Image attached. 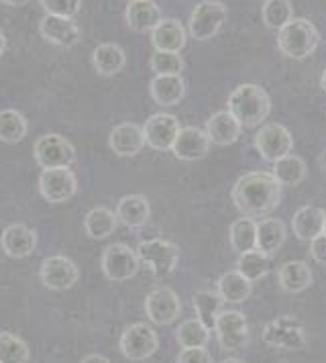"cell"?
Masks as SVG:
<instances>
[{
	"label": "cell",
	"mask_w": 326,
	"mask_h": 363,
	"mask_svg": "<svg viewBox=\"0 0 326 363\" xmlns=\"http://www.w3.org/2000/svg\"><path fill=\"white\" fill-rule=\"evenodd\" d=\"M230 199L249 218L271 215L281 202V184L271 172H249L235 182Z\"/></svg>",
	"instance_id": "obj_1"
},
{
	"label": "cell",
	"mask_w": 326,
	"mask_h": 363,
	"mask_svg": "<svg viewBox=\"0 0 326 363\" xmlns=\"http://www.w3.org/2000/svg\"><path fill=\"white\" fill-rule=\"evenodd\" d=\"M227 102V111L244 129L259 127L271 113V99L257 84H241L228 94Z\"/></svg>",
	"instance_id": "obj_2"
},
{
	"label": "cell",
	"mask_w": 326,
	"mask_h": 363,
	"mask_svg": "<svg viewBox=\"0 0 326 363\" xmlns=\"http://www.w3.org/2000/svg\"><path fill=\"white\" fill-rule=\"evenodd\" d=\"M320 43V33L308 18H292L277 31V50L286 57L302 62L310 57Z\"/></svg>",
	"instance_id": "obj_3"
},
{
	"label": "cell",
	"mask_w": 326,
	"mask_h": 363,
	"mask_svg": "<svg viewBox=\"0 0 326 363\" xmlns=\"http://www.w3.org/2000/svg\"><path fill=\"white\" fill-rule=\"evenodd\" d=\"M227 6L218 0H202L194 6L188 21V35L194 41H208L216 37L227 23Z\"/></svg>",
	"instance_id": "obj_4"
},
{
	"label": "cell",
	"mask_w": 326,
	"mask_h": 363,
	"mask_svg": "<svg viewBox=\"0 0 326 363\" xmlns=\"http://www.w3.org/2000/svg\"><path fill=\"white\" fill-rule=\"evenodd\" d=\"M137 255H139L141 264H145L155 278H165L178 265L179 247L165 239H149V241L139 243Z\"/></svg>",
	"instance_id": "obj_5"
},
{
	"label": "cell",
	"mask_w": 326,
	"mask_h": 363,
	"mask_svg": "<svg viewBox=\"0 0 326 363\" xmlns=\"http://www.w3.org/2000/svg\"><path fill=\"white\" fill-rule=\"evenodd\" d=\"M263 343L286 351H300L306 347V330L296 316H277L265 325Z\"/></svg>",
	"instance_id": "obj_6"
},
{
	"label": "cell",
	"mask_w": 326,
	"mask_h": 363,
	"mask_svg": "<svg viewBox=\"0 0 326 363\" xmlns=\"http://www.w3.org/2000/svg\"><path fill=\"white\" fill-rule=\"evenodd\" d=\"M33 155L37 164L43 169L51 167H69L76 162V147L65 139L64 135L57 133H47L41 135L35 145H33Z\"/></svg>",
	"instance_id": "obj_7"
},
{
	"label": "cell",
	"mask_w": 326,
	"mask_h": 363,
	"mask_svg": "<svg viewBox=\"0 0 326 363\" xmlns=\"http://www.w3.org/2000/svg\"><path fill=\"white\" fill-rule=\"evenodd\" d=\"M157 349V333L147 323H135L120 335V353L130 362H145Z\"/></svg>",
	"instance_id": "obj_8"
},
{
	"label": "cell",
	"mask_w": 326,
	"mask_h": 363,
	"mask_svg": "<svg viewBox=\"0 0 326 363\" xmlns=\"http://www.w3.org/2000/svg\"><path fill=\"white\" fill-rule=\"evenodd\" d=\"M141 267V259L137 251L127 247L125 243L108 245L102 253V272L108 280L127 281L137 276Z\"/></svg>",
	"instance_id": "obj_9"
},
{
	"label": "cell",
	"mask_w": 326,
	"mask_h": 363,
	"mask_svg": "<svg viewBox=\"0 0 326 363\" xmlns=\"http://www.w3.org/2000/svg\"><path fill=\"white\" fill-rule=\"evenodd\" d=\"M255 149L265 162H277L286 155H290L293 149V137L283 125L267 123L255 135Z\"/></svg>",
	"instance_id": "obj_10"
},
{
	"label": "cell",
	"mask_w": 326,
	"mask_h": 363,
	"mask_svg": "<svg viewBox=\"0 0 326 363\" xmlns=\"http://www.w3.org/2000/svg\"><path fill=\"white\" fill-rule=\"evenodd\" d=\"M39 192L43 200H47L51 204H60V202L74 199V194L78 192L76 174L69 167L43 169L39 176Z\"/></svg>",
	"instance_id": "obj_11"
},
{
	"label": "cell",
	"mask_w": 326,
	"mask_h": 363,
	"mask_svg": "<svg viewBox=\"0 0 326 363\" xmlns=\"http://www.w3.org/2000/svg\"><path fill=\"white\" fill-rule=\"evenodd\" d=\"M218 345L227 351H239L249 343V323L239 311H223L214 323Z\"/></svg>",
	"instance_id": "obj_12"
},
{
	"label": "cell",
	"mask_w": 326,
	"mask_h": 363,
	"mask_svg": "<svg viewBox=\"0 0 326 363\" xmlns=\"http://www.w3.org/2000/svg\"><path fill=\"white\" fill-rule=\"evenodd\" d=\"M145 314L157 327L174 325L181 314V300L172 288H157L145 298Z\"/></svg>",
	"instance_id": "obj_13"
},
{
	"label": "cell",
	"mask_w": 326,
	"mask_h": 363,
	"mask_svg": "<svg viewBox=\"0 0 326 363\" xmlns=\"http://www.w3.org/2000/svg\"><path fill=\"white\" fill-rule=\"evenodd\" d=\"M179 129L181 125H179L178 116L167 115V113L149 116L143 125L145 145L153 151H172Z\"/></svg>",
	"instance_id": "obj_14"
},
{
	"label": "cell",
	"mask_w": 326,
	"mask_h": 363,
	"mask_svg": "<svg viewBox=\"0 0 326 363\" xmlns=\"http://www.w3.org/2000/svg\"><path fill=\"white\" fill-rule=\"evenodd\" d=\"M39 276H41V281L45 288L55 290V292H64L78 281L80 269L74 259H69L65 255H51L41 265Z\"/></svg>",
	"instance_id": "obj_15"
},
{
	"label": "cell",
	"mask_w": 326,
	"mask_h": 363,
	"mask_svg": "<svg viewBox=\"0 0 326 363\" xmlns=\"http://www.w3.org/2000/svg\"><path fill=\"white\" fill-rule=\"evenodd\" d=\"M210 145L212 143L206 131L198 127H181L174 141L172 153L181 162H198L208 155Z\"/></svg>",
	"instance_id": "obj_16"
},
{
	"label": "cell",
	"mask_w": 326,
	"mask_h": 363,
	"mask_svg": "<svg viewBox=\"0 0 326 363\" xmlns=\"http://www.w3.org/2000/svg\"><path fill=\"white\" fill-rule=\"evenodd\" d=\"M0 247L13 259H25L37 249V233L23 223H13L0 235Z\"/></svg>",
	"instance_id": "obj_17"
},
{
	"label": "cell",
	"mask_w": 326,
	"mask_h": 363,
	"mask_svg": "<svg viewBox=\"0 0 326 363\" xmlns=\"http://www.w3.org/2000/svg\"><path fill=\"white\" fill-rule=\"evenodd\" d=\"M39 31L45 41L57 48H74L82 39L80 27L74 18L45 15L39 23Z\"/></svg>",
	"instance_id": "obj_18"
},
{
	"label": "cell",
	"mask_w": 326,
	"mask_h": 363,
	"mask_svg": "<svg viewBox=\"0 0 326 363\" xmlns=\"http://www.w3.org/2000/svg\"><path fill=\"white\" fill-rule=\"evenodd\" d=\"M108 145L114 151V155H118V157H135V155H139L141 149L145 147L143 127L137 125V123H120V125H116L111 131Z\"/></svg>",
	"instance_id": "obj_19"
},
{
	"label": "cell",
	"mask_w": 326,
	"mask_h": 363,
	"mask_svg": "<svg viewBox=\"0 0 326 363\" xmlns=\"http://www.w3.org/2000/svg\"><path fill=\"white\" fill-rule=\"evenodd\" d=\"M204 131L208 135L212 145H218V147H227L239 141L241 137V123L230 115L228 111H218L206 121V127Z\"/></svg>",
	"instance_id": "obj_20"
},
{
	"label": "cell",
	"mask_w": 326,
	"mask_h": 363,
	"mask_svg": "<svg viewBox=\"0 0 326 363\" xmlns=\"http://www.w3.org/2000/svg\"><path fill=\"white\" fill-rule=\"evenodd\" d=\"M186 41H188V31L178 18H163L151 31V45L155 51L179 53L186 48Z\"/></svg>",
	"instance_id": "obj_21"
},
{
	"label": "cell",
	"mask_w": 326,
	"mask_h": 363,
	"mask_svg": "<svg viewBox=\"0 0 326 363\" xmlns=\"http://www.w3.org/2000/svg\"><path fill=\"white\" fill-rule=\"evenodd\" d=\"M125 18L133 31L151 33L163 21L162 9L153 0H130L125 11Z\"/></svg>",
	"instance_id": "obj_22"
},
{
	"label": "cell",
	"mask_w": 326,
	"mask_h": 363,
	"mask_svg": "<svg viewBox=\"0 0 326 363\" xmlns=\"http://www.w3.org/2000/svg\"><path fill=\"white\" fill-rule=\"evenodd\" d=\"M326 213L322 208L314 206V204H306L302 208H298L292 216V231L300 241H312L318 235H322L325 229Z\"/></svg>",
	"instance_id": "obj_23"
},
{
	"label": "cell",
	"mask_w": 326,
	"mask_h": 363,
	"mask_svg": "<svg viewBox=\"0 0 326 363\" xmlns=\"http://www.w3.org/2000/svg\"><path fill=\"white\" fill-rule=\"evenodd\" d=\"M116 218L129 229H141L145 227L149 216H151V206L149 200L143 194H127L118 200L116 204Z\"/></svg>",
	"instance_id": "obj_24"
},
{
	"label": "cell",
	"mask_w": 326,
	"mask_h": 363,
	"mask_svg": "<svg viewBox=\"0 0 326 363\" xmlns=\"http://www.w3.org/2000/svg\"><path fill=\"white\" fill-rule=\"evenodd\" d=\"M312 269L304 262H286L277 272V281L283 292L300 294L312 286Z\"/></svg>",
	"instance_id": "obj_25"
},
{
	"label": "cell",
	"mask_w": 326,
	"mask_h": 363,
	"mask_svg": "<svg viewBox=\"0 0 326 363\" xmlns=\"http://www.w3.org/2000/svg\"><path fill=\"white\" fill-rule=\"evenodd\" d=\"M149 94L159 106H176L186 94V82L181 76H155L149 84Z\"/></svg>",
	"instance_id": "obj_26"
},
{
	"label": "cell",
	"mask_w": 326,
	"mask_h": 363,
	"mask_svg": "<svg viewBox=\"0 0 326 363\" xmlns=\"http://www.w3.org/2000/svg\"><path fill=\"white\" fill-rule=\"evenodd\" d=\"M92 66L100 76H114L127 66V53L116 43H100L92 53Z\"/></svg>",
	"instance_id": "obj_27"
},
{
	"label": "cell",
	"mask_w": 326,
	"mask_h": 363,
	"mask_svg": "<svg viewBox=\"0 0 326 363\" xmlns=\"http://www.w3.org/2000/svg\"><path fill=\"white\" fill-rule=\"evenodd\" d=\"M288 239V229L279 218H261L257 223V249L265 255L277 253Z\"/></svg>",
	"instance_id": "obj_28"
},
{
	"label": "cell",
	"mask_w": 326,
	"mask_h": 363,
	"mask_svg": "<svg viewBox=\"0 0 326 363\" xmlns=\"http://www.w3.org/2000/svg\"><path fill=\"white\" fill-rule=\"evenodd\" d=\"M116 227H118L116 213L106 206H96L84 216V231L90 239H106L116 231Z\"/></svg>",
	"instance_id": "obj_29"
},
{
	"label": "cell",
	"mask_w": 326,
	"mask_h": 363,
	"mask_svg": "<svg viewBox=\"0 0 326 363\" xmlns=\"http://www.w3.org/2000/svg\"><path fill=\"white\" fill-rule=\"evenodd\" d=\"M228 241H230V247L237 255L257 249V223H255V218H249V216L237 218L230 225Z\"/></svg>",
	"instance_id": "obj_30"
},
{
	"label": "cell",
	"mask_w": 326,
	"mask_h": 363,
	"mask_svg": "<svg viewBox=\"0 0 326 363\" xmlns=\"http://www.w3.org/2000/svg\"><path fill=\"white\" fill-rule=\"evenodd\" d=\"M223 304H225L223 296L218 292H210V290H200L192 298L196 318L210 330L214 329V323H216L218 314L223 313Z\"/></svg>",
	"instance_id": "obj_31"
},
{
	"label": "cell",
	"mask_w": 326,
	"mask_h": 363,
	"mask_svg": "<svg viewBox=\"0 0 326 363\" xmlns=\"http://www.w3.org/2000/svg\"><path fill=\"white\" fill-rule=\"evenodd\" d=\"M251 281L243 278L239 272H227L220 276V280L216 284V292L223 296L228 304H241L247 298L251 296Z\"/></svg>",
	"instance_id": "obj_32"
},
{
	"label": "cell",
	"mask_w": 326,
	"mask_h": 363,
	"mask_svg": "<svg viewBox=\"0 0 326 363\" xmlns=\"http://www.w3.org/2000/svg\"><path fill=\"white\" fill-rule=\"evenodd\" d=\"M271 174L276 176L281 186H298V184H302V182L306 180L308 167H306L302 157L290 153V155L274 162V172Z\"/></svg>",
	"instance_id": "obj_33"
},
{
	"label": "cell",
	"mask_w": 326,
	"mask_h": 363,
	"mask_svg": "<svg viewBox=\"0 0 326 363\" xmlns=\"http://www.w3.org/2000/svg\"><path fill=\"white\" fill-rule=\"evenodd\" d=\"M29 131V123L27 118L21 115L15 108H4L0 111V141L15 145L21 143Z\"/></svg>",
	"instance_id": "obj_34"
},
{
	"label": "cell",
	"mask_w": 326,
	"mask_h": 363,
	"mask_svg": "<svg viewBox=\"0 0 326 363\" xmlns=\"http://www.w3.org/2000/svg\"><path fill=\"white\" fill-rule=\"evenodd\" d=\"M237 272L251 281L261 280L263 276L269 274V255H265L259 249H253V251H247L239 255V262H237Z\"/></svg>",
	"instance_id": "obj_35"
},
{
	"label": "cell",
	"mask_w": 326,
	"mask_h": 363,
	"mask_svg": "<svg viewBox=\"0 0 326 363\" xmlns=\"http://www.w3.org/2000/svg\"><path fill=\"white\" fill-rule=\"evenodd\" d=\"M261 17L267 29L279 31L293 18V6L290 0H265L261 6Z\"/></svg>",
	"instance_id": "obj_36"
},
{
	"label": "cell",
	"mask_w": 326,
	"mask_h": 363,
	"mask_svg": "<svg viewBox=\"0 0 326 363\" xmlns=\"http://www.w3.org/2000/svg\"><path fill=\"white\" fill-rule=\"evenodd\" d=\"M176 339L181 349H192V347H206L210 341V329H206L198 318H188L179 325L176 330Z\"/></svg>",
	"instance_id": "obj_37"
},
{
	"label": "cell",
	"mask_w": 326,
	"mask_h": 363,
	"mask_svg": "<svg viewBox=\"0 0 326 363\" xmlns=\"http://www.w3.org/2000/svg\"><path fill=\"white\" fill-rule=\"evenodd\" d=\"M29 345L13 333H0V363H27Z\"/></svg>",
	"instance_id": "obj_38"
},
{
	"label": "cell",
	"mask_w": 326,
	"mask_h": 363,
	"mask_svg": "<svg viewBox=\"0 0 326 363\" xmlns=\"http://www.w3.org/2000/svg\"><path fill=\"white\" fill-rule=\"evenodd\" d=\"M149 67L155 72V76H181L184 60L179 53L172 51H153L149 57Z\"/></svg>",
	"instance_id": "obj_39"
},
{
	"label": "cell",
	"mask_w": 326,
	"mask_h": 363,
	"mask_svg": "<svg viewBox=\"0 0 326 363\" xmlns=\"http://www.w3.org/2000/svg\"><path fill=\"white\" fill-rule=\"evenodd\" d=\"M45 15L74 18L82 9V0H39Z\"/></svg>",
	"instance_id": "obj_40"
},
{
	"label": "cell",
	"mask_w": 326,
	"mask_h": 363,
	"mask_svg": "<svg viewBox=\"0 0 326 363\" xmlns=\"http://www.w3.org/2000/svg\"><path fill=\"white\" fill-rule=\"evenodd\" d=\"M178 363H212V355L206 347H192V349H181Z\"/></svg>",
	"instance_id": "obj_41"
},
{
	"label": "cell",
	"mask_w": 326,
	"mask_h": 363,
	"mask_svg": "<svg viewBox=\"0 0 326 363\" xmlns=\"http://www.w3.org/2000/svg\"><path fill=\"white\" fill-rule=\"evenodd\" d=\"M310 255L316 264L326 265V235H318L316 239L310 241Z\"/></svg>",
	"instance_id": "obj_42"
},
{
	"label": "cell",
	"mask_w": 326,
	"mask_h": 363,
	"mask_svg": "<svg viewBox=\"0 0 326 363\" xmlns=\"http://www.w3.org/2000/svg\"><path fill=\"white\" fill-rule=\"evenodd\" d=\"M82 363H111L108 362V357H104V355H98V353H92V355H86Z\"/></svg>",
	"instance_id": "obj_43"
},
{
	"label": "cell",
	"mask_w": 326,
	"mask_h": 363,
	"mask_svg": "<svg viewBox=\"0 0 326 363\" xmlns=\"http://www.w3.org/2000/svg\"><path fill=\"white\" fill-rule=\"evenodd\" d=\"M0 2H2V4H6V6H25V4H27V2H29V0H0Z\"/></svg>",
	"instance_id": "obj_44"
},
{
	"label": "cell",
	"mask_w": 326,
	"mask_h": 363,
	"mask_svg": "<svg viewBox=\"0 0 326 363\" xmlns=\"http://www.w3.org/2000/svg\"><path fill=\"white\" fill-rule=\"evenodd\" d=\"M318 165H320V169H322V174L326 176V149L320 153V157H318Z\"/></svg>",
	"instance_id": "obj_45"
},
{
	"label": "cell",
	"mask_w": 326,
	"mask_h": 363,
	"mask_svg": "<svg viewBox=\"0 0 326 363\" xmlns=\"http://www.w3.org/2000/svg\"><path fill=\"white\" fill-rule=\"evenodd\" d=\"M6 51V37H4V33L0 31V57H2V53Z\"/></svg>",
	"instance_id": "obj_46"
},
{
	"label": "cell",
	"mask_w": 326,
	"mask_h": 363,
	"mask_svg": "<svg viewBox=\"0 0 326 363\" xmlns=\"http://www.w3.org/2000/svg\"><path fill=\"white\" fill-rule=\"evenodd\" d=\"M320 86H322V90L326 92V67L325 72H322V76H320Z\"/></svg>",
	"instance_id": "obj_47"
},
{
	"label": "cell",
	"mask_w": 326,
	"mask_h": 363,
	"mask_svg": "<svg viewBox=\"0 0 326 363\" xmlns=\"http://www.w3.org/2000/svg\"><path fill=\"white\" fill-rule=\"evenodd\" d=\"M223 363H244V362H241V359H237V357H230V359H225V362Z\"/></svg>",
	"instance_id": "obj_48"
},
{
	"label": "cell",
	"mask_w": 326,
	"mask_h": 363,
	"mask_svg": "<svg viewBox=\"0 0 326 363\" xmlns=\"http://www.w3.org/2000/svg\"><path fill=\"white\" fill-rule=\"evenodd\" d=\"M322 233H325V235H326V218H325V229H322Z\"/></svg>",
	"instance_id": "obj_49"
},
{
	"label": "cell",
	"mask_w": 326,
	"mask_h": 363,
	"mask_svg": "<svg viewBox=\"0 0 326 363\" xmlns=\"http://www.w3.org/2000/svg\"><path fill=\"white\" fill-rule=\"evenodd\" d=\"M263 2H265V0H263Z\"/></svg>",
	"instance_id": "obj_50"
},
{
	"label": "cell",
	"mask_w": 326,
	"mask_h": 363,
	"mask_svg": "<svg viewBox=\"0 0 326 363\" xmlns=\"http://www.w3.org/2000/svg\"><path fill=\"white\" fill-rule=\"evenodd\" d=\"M129 2H130V0H129Z\"/></svg>",
	"instance_id": "obj_51"
}]
</instances>
